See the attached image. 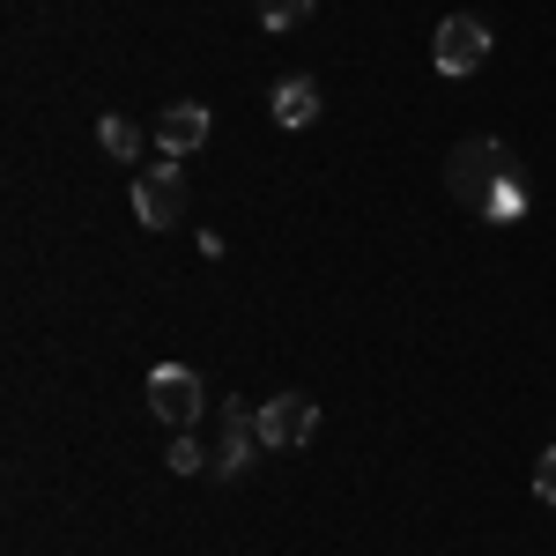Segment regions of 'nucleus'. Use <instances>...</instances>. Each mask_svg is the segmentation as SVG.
I'll return each mask as SVG.
<instances>
[{"label":"nucleus","instance_id":"obj_9","mask_svg":"<svg viewBox=\"0 0 556 556\" xmlns=\"http://www.w3.org/2000/svg\"><path fill=\"white\" fill-rule=\"evenodd\" d=\"M97 141H104L112 156H141V127H134V119H119V112H112V119L97 127Z\"/></svg>","mask_w":556,"mask_h":556},{"label":"nucleus","instance_id":"obj_4","mask_svg":"<svg viewBox=\"0 0 556 556\" xmlns=\"http://www.w3.org/2000/svg\"><path fill=\"white\" fill-rule=\"evenodd\" d=\"M312 430H319V408H312L304 393H282V401H267V408H260V445H275V453L312 445Z\"/></svg>","mask_w":556,"mask_h":556},{"label":"nucleus","instance_id":"obj_6","mask_svg":"<svg viewBox=\"0 0 556 556\" xmlns=\"http://www.w3.org/2000/svg\"><path fill=\"white\" fill-rule=\"evenodd\" d=\"M253 445H260V416H245L238 401H223V438H215V468H223V475H245V468H253Z\"/></svg>","mask_w":556,"mask_h":556},{"label":"nucleus","instance_id":"obj_12","mask_svg":"<svg viewBox=\"0 0 556 556\" xmlns=\"http://www.w3.org/2000/svg\"><path fill=\"white\" fill-rule=\"evenodd\" d=\"M534 497H542V505H556V445L534 460Z\"/></svg>","mask_w":556,"mask_h":556},{"label":"nucleus","instance_id":"obj_8","mask_svg":"<svg viewBox=\"0 0 556 556\" xmlns=\"http://www.w3.org/2000/svg\"><path fill=\"white\" fill-rule=\"evenodd\" d=\"M275 119H282V127H312V119H319V83H312V75L275 83Z\"/></svg>","mask_w":556,"mask_h":556},{"label":"nucleus","instance_id":"obj_1","mask_svg":"<svg viewBox=\"0 0 556 556\" xmlns=\"http://www.w3.org/2000/svg\"><path fill=\"white\" fill-rule=\"evenodd\" d=\"M513 178H519V172H513V149H505L497 134H468V141L453 149V172H445V186H453V193H460L475 215H490V208H497V193H505Z\"/></svg>","mask_w":556,"mask_h":556},{"label":"nucleus","instance_id":"obj_2","mask_svg":"<svg viewBox=\"0 0 556 556\" xmlns=\"http://www.w3.org/2000/svg\"><path fill=\"white\" fill-rule=\"evenodd\" d=\"M201 371H186V364H156L149 371V408H156V424H172V430H193L201 424Z\"/></svg>","mask_w":556,"mask_h":556},{"label":"nucleus","instance_id":"obj_11","mask_svg":"<svg viewBox=\"0 0 556 556\" xmlns=\"http://www.w3.org/2000/svg\"><path fill=\"white\" fill-rule=\"evenodd\" d=\"M253 8H260V23H267V30H290V23L312 15V0H253Z\"/></svg>","mask_w":556,"mask_h":556},{"label":"nucleus","instance_id":"obj_10","mask_svg":"<svg viewBox=\"0 0 556 556\" xmlns=\"http://www.w3.org/2000/svg\"><path fill=\"white\" fill-rule=\"evenodd\" d=\"M215 468V453H201V438L193 430H178V445H172V475H201Z\"/></svg>","mask_w":556,"mask_h":556},{"label":"nucleus","instance_id":"obj_7","mask_svg":"<svg viewBox=\"0 0 556 556\" xmlns=\"http://www.w3.org/2000/svg\"><path fill=\"white\" fill-rule=\"evenodd\" d=\"M201 141H208V104H164L156 149H164V156H193Z\"/></svg>","mask_w":556,"mask_h":556},{"label":"nucleus","instance_id":"obj_3","mask_svg":"<svg viewBox=\"0 0 556 556\" xmlns=\"http://www.w3.org/2000/svg\"><path fill=\"white\" fill-rule=\"evenodd\" d=\"M430 60H438V75H475V67L490 60V23H475V15H445L438 38H430Z\"/></svg>","mask_w":556,"mask_h":556},{"label":"nucleus","instance_id":"obj_5","mask_svg":"<svg viewBox=\"0 0 556 556\" xmlns=\"http://www.w3.org/2000/svg\"><path fill=\"white\" fill-rule=\"evenodd\" d=\"M178 208H186V178H178V164L164 156L156 172L134 178V215H141L149 230H164V223H178Z\"/></svg>","mask_w":556,"mask_h":556}]
</instances>
